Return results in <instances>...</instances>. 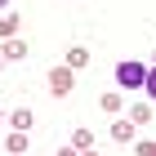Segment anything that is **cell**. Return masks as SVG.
Here are the masks:
<instances>
[{
	"instance_id": "6da1fadb",
	"label": "cell",
	"mask_w": 156,
	"mask_h": 156,
	"mask_svg": "<svg viewBox=\"0 0 156 156\" xmlns=\"http://www.w3.org/2000/svg\"><path fill=\"white\" fill-rule=\"evenodd\" d=\"M143 80H147V67H143L138 58H125V62H116V85L125 89V94L143 89Z\"/></svg>"
},
{
	"instance_id": "7a4b0ae2",
	"label": "cell",
	"mask_w": 156,
	"mask_h": 156,
	"mask_svg": "<svg viewBox=\"0 0 156 156\" xmlns=\"http://www.w3.org/2000/svg\"><path fill=\"white\" fill-rule=\"evenodd\" d=\"M76 89V72L72 67H54V72H49V94L54 98H67Z\"/></svg>"
},
{
	"instance_id": "3957f363",
	"label": "cell",
	"mask_w": 156,
	"mask_h": 156,
	"mask_svg": "<svg viewBox=\"0 0 156 156\" xmlns=\"http://www.w3.org/2000/svg\"><path fill=\"white\" fill-rule=\"evenodd\" d=\"M0 58H5V62L27 58V40H18V36H13V40H0Z\"/></svg>"
},
{
	"instance_id": "277c9868",
	"label": "cell",
	"mask_w": 156,
	"mask_h": 156,
	"mask_svg": "<svg viewBox=\"0 0 156 156\" xmlns=\"http://www.w3.org/2000/svg\"><path fill=\"white\" fill-rule=\"evenodd\" d=\"M125 120H129L134 129L147 125V120H152V103H129V107H125Z\"/></svg>"
},
{
	"instance_id": "5b68a950",
	"label": "cell",
	"mask_w": 156,
	"mask_h": 156,
	"mask_svg": "<svg viewBox=\"0 0 156 156\" xmlns=\"http://www.w3.org/2000/svg\"><path fill=\"white\" fill-rule=\"evenodd\" d=\"M62 67H72V72L89 67V49H85V45H72V49H67V58H62Z\"/></svg>"
},
{
	"instance_id": "8992f818",
	"label": "cell",
	"mask_w": 156,
	"mask_h": 156,
	"mask_svg": "<svg viewBox=\"0 0 156 156\" xmlns=\"http://www.w3.org/2000/svg\"><path fill=\"white\" fill-rule=\"evenodd\" d=\"M9 125H13V129H23V134H31V125H36V112H27V107L9 112Z\"/></svg>"
},
{
	"instance_id": "52a82bcc",
	"label": "cell",
	"mask_w": 156,
	"mask_h": 156,
	"mask_svg": "<svg viewBox=\"0 0 156 156\" xmlns=\"http://www.w3.org/2000/svg\"><path fill=\"white\" fill-rule=\"evenodd\" d=\"M5 152H9V156H27V134H23V129H13L9 138H5Z\"/></svg>"
},
{
	"instance_id": "ba28073f",
	"label": "cell",
	"mask_w": 156,
	"mask_h": 156,
	"mask_svg": "<svg viewBox=\"0 0 156 156\" xmlns=\"http://www.w3.org/2000/svg\"><path fill=\"white\" fill-rule=\"evenodd\" d=\"M18 36V13H0V40H13Z\"/></svg>"
},
{
	"instance_id": "9c48e42d",
	"label": "cell",
	"mask_w": 156,
	"mask_h": 156,
	"mask_svg": "<svg viewBox=\"0 0 156 156\" xmlns=\"http://www.w3.org/2000/svg\"><path fill=\"white\" fill-rule=\"evenodd\" d=\"M112 138L116 143H134V125L129 120H112Z\"/></svg>"
},
{
	"instance_id": "30bf717a",
	"label": "cell",
	"mask_w": 156,
	"mask_h": 156,
	"mask_svg": "<svg viewBox=\"0 0 156 156\" xmlns=\"http://www.w3.org/2000/svg\"><path fill=\"white\" fill-rule=\"evenodd\" d=\"M98 107L107 112V116H116V112H125V98H120V94H103V98H98Z\"/></svg>"
},
{
	"instance_id": "8fae6325",
	"label": "cell",
	"mask_w": 156,
	"mask_h": 156,
	"mask_svg": "<svg viewBox=\"0 0 156 156\" xmlns=\"http://www.w3.org/2000/svg\"><path fill=\"white\" fill-rule=\"evenodd\" d=\"M89 143H94V134H89V129H72V147H76V152H85Z\"/></svg>"
},
{
	"instance_id": "7c38bea8",
	"label": "cell",
	"mask_w": 156,
	"mask_h": 156,
	"mask_svg": "<svg viewBox=\"0 0 156 156\" xmlns=\"http://www.w3.org/2000/svg\"><path fill=\"white\" fill-rule=\"evenodd\" d=\"M143 89H147V94L156 98V67H147V80H143Z\"/></svg>"
},
{
	"instance_id": "4fadbf2b",
	"label": "cell",
	"mask_w": 156,
	"mask_h": 156,
	"mask_svg": "<svg viewBox=\"0 0 156 156\" xmlns=\"http://www.w3.org/2000/svg\"><path fill=\"white\" fill-rule=\"evenodd\" d=\"M134 152H138V156H156V143H147V138H143V143H134Z\"/></svg>"
},
{
	"instance_id": "5bb4252c",
	"label": "cell",
	"mask_w": 156,
	"mask_h": 156,
	"mask_svg": "<svg viewBox=\"0 0 156 156\" xmlns=\"http://www.w3.org/2000/svg\"><path fill=\"white\" fill-rule=\"evenodd\" d=\"M58 156H80V152H72V147H62V152H58Z\"/></svg>"
},
{
	"instance_id": "9a60e30c",
	"label": "cell",
	"mask_w": 156,
	"mask_h": 156,
	"mask_svg": "<svg viewBox=\"0 0 156 156\" xmlns=\"http://www.w3.org/2000/svg\"><path fill=\"white\" fill-rule=\"evenodd\" d=\"M80 156H98V152H89V147H85V152H80Z\"/></svg>"
},
{
	"instance_id": "2e32d148",
	"label": "cell",
	"mask_w": 156,
	"mask_h": 156,
	"mask_svg": "<svg viewBox=\"0 0 156 156\" xmlns=\"http://www.w3.org/2000/svg\"><path fill=\"white\" fill-rule=\"evenodd\" d=\"M152 67H156V49H152Z\"/></svg>"
},
{
	"instance_id": "e0dca14e",
	"label": "cell",
	"mask_w": 156,
	"mask_h": 156,
	"mask_svg": "<svg viewBox=\"0 0 156 156\" xmlns=\"http://www.w3.org/2000/svg\"><path fill=\"white\" fill-rule=\"evenodd\" d=\"M5 5H9V0H0V9H5Z\"/></svg>"
},
{
	"instance_id": "ac0fdd59",
	"label": "cell",
	"mask_w": 156,
	"mask_h": 156,
	"mask_svg": "<svg viewBox=\"0 0 156 156\" xmlns=\"http://www.w3.org/2000/svg\"><path fill=\"white\" fill-rule=\"evenodd\" d=\"M0 72H5V58H0Z\"/></svg>"
},
{
	"instance_id": "d6986e66",
	"label": "cell",
	"mask_w": 156,
	"mask_h": 156,
	"mask_svg": "<svg viewBox=\"0 0 156 156\" xmlns=\"http://www.w3.org/2000/svg\"><path fill=\"white\" fill-rule=\"evenodd\" d=\"M0 120H5V112H0Z\"/></svg>"
}]
</instances>
